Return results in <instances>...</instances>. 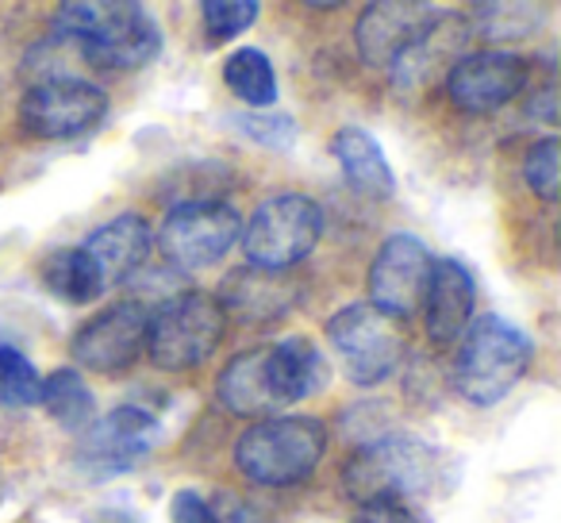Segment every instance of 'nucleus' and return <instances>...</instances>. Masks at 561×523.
Returning a JSON list of instances; mask_svg holds the SVG:
<instances>
[{
  "instance_id": "20",
  "label": "nucleus",
  "mask_w": 561,
  "mask_h": 523,
  "mask_svg": "<svg viewBox=\"0 0 561 523\" xmlns=\"http://www.w3.org/2000/svg\"><path fill=\"white\" fill-rule=\"evenodd\" d=\"M39 277L62 305H93L104 297V277L81 247H55L39 258Z\"/></svg>"
},
{
  "instance_id": "29",
  "label": "nucleus",
  "mask_w": 561,
  "mask_h": 523,
  "mask_svg": "<svg viewBox=\"0 0 561 523\" xmlns=\"http://www.w3.org/2000/svg\"><path fill=\"white\" fill-rule=\"evenodd\" d=\"M170 520L173 523H219L216 515H211L208 500H204L201 492H193V489H178V492H173Z\"/></svg>"
},
{
  "instance_id": "7",
  "label": "nucleus",
  "mask_w": 561,
  "mask_h": 523,
  "mask_svg": "<svg viewBox=\"0 0 561 523\" xmlns=\"http://www.w3.org/2000/svg\"><path fill=\"white\" fill-rule=\"evenodd\" d=\"M323 235V208L305 193L265 196L254 208L250 224L242 227L239 242L247 262L265 274H285L305 262Z\"/></svg>"
},
{
  "instance_id": "28",
  "label": "nucleus",
  "mask_w": 561,
  "mask_h": 523,
  "mask_svg": "<svg viewBox=\"0 0 561 523\" xmlns=\"http://www.w3.org/2000/svg\"><path fill=\"white\" fill-rule=\"evenodd\" d=\"M208 508L219 523H277L265 508L250 504V500L239 497V492H216V500H211Z\"/></svg>"
},
{
  "instance_id": "8",
  "label": "nucleus",
  "mask_w": 561,
  "mask_h": 523,
  "mask_svg": "<svg viewBox=\"0 0 561 523\" xmlns=\"http://www.w3.org/2000/svg\"><path fill=\"white\" fill-rule=\"evenodd\" d=\"M328 339L343 359V369L354 385L389 382L408 354L404 323L377 312L374 305H346L328 320Z\"/></svg>"
},
{
  "instance_id": "30",
  "label": "nucleus",
  "mask_w": 561,
  "mask_h": 523,
  "mask_svg": "<svg viewBox=\"0 0 561 523\" xmlns=\"http://www.w3.org/2000/svg\"><path fill=\"white\" fill-rule=\"evenodd\" d=\"M354 523H415V515L408 512L397 500H374V504H362Z\"/></svg>"
},
{
  "instance_id": "25",
  "label": "nucleus",
  "mask_w": 561,
  "mask_h": 523,
  "mask_svg": "<svg viewBox=\"0 0 561 523\" xmlns=\"http://www.w3.org/2000/svg\"><path fill=\"white\" fill-rule=\"evenodd\" d=\"M201 16L208 43H227L257 24L262 4L257 0H208V4H201Z\"/></svg>"
},
{
  "instance_id": "1",
  "label": "nucleus",
  "mask_w": 561,
  "mask_h": 523,
  "mask_svg": "<svg viewBox=\"0 0 561 523\" xmlns=\"http://www.w3.org/2000/svg\"><path fill=\"white\" fill-rule=\"evenodd\" d=\"M328 385V359L305 336H289L280 343L242 351L219 369L216 397L227 412L242 420H270L285 416V408L300 405Z\"/></svg>"
},
{
  "instance_id": "2",
  "label": "nucleus",
  "mask_w": 561,
  "mask_h": 523,
  "mask_svg": "<svg viewBox=\"0 0 561 523\" xmlns=\"http://www.w3.org/2000/svg\"><path fill=\"white\" fill-rule=\"evenodd\" d=\"M55 27L62 43H70L89 66H101V70H142L165 47L154 16L142 4H127V0L62 4Z\"/></svg>"
},
{
  "instance_id": "18",
  "label": "nucleus",
  "mask_w": 561,
  "mask_h": 523,
  "mask_svg": "<svg viewBox=\"0 0 561 523\" xmlns=\"http://www.w3.org/2000/svg\"><path fill=\"white\" fill-rule=\"evenodd\" d=\"M331 155H335L343 181L354 193L374 196V201H385V196L397 193V173H392L381 143L366 127H339L335 139H331Z\"/></svg>"
},
{
  "instance_id": "21",
  "label": "nucleus",
  "mask_w": 561,
  "mask_h": 523,
  "mask_svg": "<svg viewBox=\"0 0 561 523\" xmlns=\"http://www.w3.org/2000/svg\"><path fill=\"white\" fill-rule=\"evenodd\" d=\"M39 405L47 408V416L66 431H85L96 420V400L93 389L85 385V377L78 369H55L50 377H43Z\"/></svg>"
},
{
  "instance_id": "13",
  "label": "nucleus",
  "mask_w": 561,
  "mask_h": 523,
  "mask_svg": "<svg viewBox=\"0 0 561 523\" xmlns=\"http://www.w3.org/2000/svg\"><path fill=\"white\" fill-rule=\"evenodd\" d=\"M535 78V66L512 50H481V55H461L446 70V96L458 112L469 116H489V112L512 104Z\"/></svg>"
},
{
  "instance_id": "19",
  "label": "nucleus",
  "mask_w": 561,
  "mask_h": 523,
  "mask_svg": "<svg viewBox=\"0 0 561 523\" xmlns=\"http://www.w3.org/2000/svg\"><path fill=\"white\" fill-rule=\"evenodd\" d=\"M219 308L234 312L239 320L254 323H273L293 308V297L280 282V274H265V270H239V274L227 277V285L219 289Z\"/></svg>"
},
{
  "instance_id": "4",
  "label": "nucleus",
  "mask_w": 561,
  "mask_h": 523,
  "mask_svg": "<svg viewBox=\"0 0 561 523\" xmlns=\"http://www.w3.org/2000/svg\"><path fill=\"white\" fill-rule=\"evenodd\" d=\"M535 362V339L504 316H481L466 328L454 359V389L477 408H492L512 397Z\"/></svg>"
},
{
  "instance_id": "3",
  "label": "nucleus",
  "mask_w": 561,
  "mask_h": 523,
  "mask_svg": "<svg viewBox=\"0 0 561 523\" xmlns=\"http://www.w3.org/2000/svg\"><path fill=\"white\" fill-rule=\"evenodd\" d=\"M446 454L438 446L423 443L420 435H377L354 451V458L343 469V489L358 504L374 500H404V497H427L446 477Z\"/></svg>"
},
{
  "instance_id": "23",
  "label": "nucleus",
  "mask_w": 561,
  "mask_h": 523,
  "mask_svg": "<svg viewBox=\"0 0 561 523\" xmlns=\"http://www.w3.org/2000/svg\"><path fill=\"white\" fill-rule=\"evenodd\" d=\"M546 9L542 4H477L473 20H466L469 32H481L492 43H512V39H527L542 27Z\"/></svg>"
},
{
  "instance_id": "16",
  "label": "nucleus",
  "mask_w": 561,
  "mask_h": 523,
  "mask_svg": "<svg viewBox=\"0 0 561 523\" xmlns=\"http://www.w3.org/2000/svg\"><path fill=\"white\" fill-rule=\"evenodd\" d=\"M473 305H477V282L469 274V266H461L458 258H438L435 270H431L427 297H423L431 343L438 346L458 343L469 323H473Z\"/></svg>"
},
{
  "instance_id": "22",
  "label": "nucleus",
  "mask_w": 561,
  "mask_h": 523,
  "mask_svg": "<svg viewBox=\"0 0 561 523\" xmlns=\"http://www.w3.org/2000/svg\"><path fill=\"white\" fill-rule=\"evenodd\" d=\"M224 81L242 104L250 109H270L277 101V73L265 50L257 47H239L227 55L224 62Z\"/></svg>"
},
{
  "instance_id": "26",
  "label": "nucleus",
  "mask_w": 561,
  "mask_h": 523,
  "mask_svg": "<svg viewBox=\"0 0 561 523\" xmlns=\"http://www.w3.org/2000/svg\"><path fill=\"white\" fill-rule=\"evenodd\" d=\"M231 127L273 150H289L297 143V120L289 112H234Z\"/></svg>"
},
{
  "instance_id": "6",
  "label": "nucleus",
  "mask_w": 561,
  "mask_h": 523,
  "mask_svg": "<svg viewBox=\"0 0 561 523\" xmlns=\"http://www.w3.org/2000/svg\"><path fill=\"white\" fill-rule=\"evenodd\" d=\"M227 336V312L211 293L188 289L150 308L147 320V354L158 369L185 374L216 354Z\"/></svg>"
},
{
  "instance_id": "27",
  "label": "nucleus",
  "mask_w": 561,
  "mask_h": 523,
  "mask_svg": "<svg viewBox=\"0 0 561 523\" xmlns=\"http://www.w3.org/2000/svg\"><path fill=\"white\" fill-rule=\"evenodd\" d=\"M523 178H527L530 193L542 196V204H553L558 201V185H561V150H558V139L546 135L530 147L527 162H523Z\"/></svg>"
},
{
  "instance_id": "17",
  "label": "nucleus",
  "mask_w": 561,
  "mask_h": 523,
  "mask_svg": "<svg viewBox=\"0 0 561 523\" xmlns=\"http://www.w3.org/2000/svg\"><path fill=\"white\" fill-rule=\"evenodd\" d=\"M154 247V231L139 212H124V216H112L108 224H101L96 231H89V239L81 242L93 266L101 270L104 289L112 285H124L131 274H139L142 262L150 258Z\"/></svg>"
},
{
  "instance_id": "14",
  "label": "nucleus",
  "mask_w": 561,
  "mask_h": 523,
  "mask_svg": "<svg viewBox=\"0 0 561 523\" xmlns=\"http://www.w3.org/2000/svg\"><path fill=\"white\" fill-rule=\"evenodd\" d=\"M150 308L142 300H116L73 336V362L93 374H124L147 351Z\"/></svg>"
},
{
  "instance_id": "5",
  "label": "nucleus",
  "mask_w": 561,
  "mask_h": 523,
  "mask_svg": "<svg viewBox=\"0 0 561 523\" xmlns=\"http://www.w3.org/2000/svg\"><path fill=\"white\" fill-rule=\"evenodd\" d=\"M328 454V428L316 416H270L234 439V469L265 489L300 485Z\"/></svg>"
},
{
  "instance_id": "31",
  "label": "nucleus",
  "mask_w": 561,
  "mask_h": 523,
  "mask_svg": "<svg viewBox=\"0 0 561 523\" xmlns=\"http://www.w3.org/2000/svg\"><path fill=\"white\" fill-rule=\"evenodd\" d=\"M0 500H4V481H0Z\"/></svg>"
},
{
  "instance_id": "10",
  "label": "nucleus",
  "mask_w": 561,
  "mask_h": 523,
  "mask_svg": "<svg viewBox=\"0 0 561 523\" xmlns=\"http://www.w3.org/2000/svg\"><path fill=\"white\" fill-rule=\"evenodd\" d=\"M162 439V420L139 405H119L108 416H96L78 439V466L89 477L131 474L150 458Z\"/></svg>"
},
{
  "instance_id": "15",
  "label": "nucleus",
  "mask_w": 561,
  "mask_h": 523,
  "mask_svg": "<svg viewBox=\"0 0 561 523\" xmlns=\"http://www.w3.org/2000/svg\"><path fill=\"white\" fill-rule=\"evenodd\" d=\"M443 20V12L431 4H408V0H381V4H366L354 27V43L366 66H381L389 70L408 47L423 39L431 27Z\"/></svg>"
},
{
  "instance_id": "9",
  "label": "nucleus",
  "mask_w": 561,
  "mask_h": 523,
  "mask_svg": "<svg viewBox=\"0 0 561 523\" xmlns=\"http://www.w3.org/2000/svg\"><path fill=\"white\" fill-rule=\"evenodd\" d=\"M242 235V219L227 201H181L162 216L154 242L178 270H208L231 254Z\"/></svg>"
},
{
  "instance_id": "11",
  "label": "nucleus",
  "mask_w": 561,
  "mask_h": 523,
  "mask_svg": "<svg viewBox=\"0 0 561 523\" xmlns=\"http://www.w3.org/2000/svg\"><path fill=\"white\" fill-rule=\"evenodd\" d=\"M108 112V93L85 78H43L20 101V124L35 139H73Z\"/></svg>"
},
{
  "instance_id": "12",
  "label": "nucleus",
  "mask_w": 561,
  "mask_h": 523,
  "mask_svg": "<svg viewBox=\"0 0 561 523\" xmlns=\"http://www.w3.org/2000/svg\"><path fill=\"white\" fill-rule=\"evenodd\" d=\"M431 270H435V258L423 247V239L408 231H392L369 266V305L404 323L408 316L423 308Z\"/></svg>"
},
{
  "instance_id": "24",
  "label": "nucleus",
  "mask_w": 561,
  "mask_h": 523,
  "mask_svg": "<svg viewBox=\"0 0 561 523\" xmlns=\"http://www.w3.org/2000/svg\"><path fill=\"white\" fill-rule=\"evenodd\" d=\"M43 377L32 366V359L16 351V346H0V408L16 412V408L39 405Z\"/></svg>"
}]
</instances>
